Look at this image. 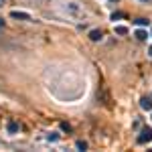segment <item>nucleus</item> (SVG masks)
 Wrapping results in <instances>:
<instances>
[{"label":"nucleus","instance_id":"nucleus-1","mask_svg":"<svg viewBox=\"0 0 152 152\" xmlns=\"http://www.w3.org/2000/svg\"><path fill=\"white\" fill-rule=\"evenodd\" d=\"M150 140H152V128H144L140 132V136H138V142L146 144V142H150Z\"/></svg>","mask_w":152,"mask_h":152},{"label":"nucleus","instance_id":"nucleus-2","mask_svg":"<svg viewBox=\"0 0 152 152\" xmlns=\"http://www.w3.org/2000/svg\"><path fill=\"white\" fill-rule=\"evenodd\" d=\"M10 16L16 18V20H31V14H28V12H23V10H12Z\"/></svg>","mask_w":152,"mask_h":152},{"label":"nucleus","instance_id":"nucleus-3","mask_svg":"<svg viewBox=\"0 0 152 152\" xmlns=\"http://www.w3.org/2000/svg\"><path fill=\"white\" fill-rule=\"evenodd\" d=\"M140 107L150 112V110H152V99H150V97H142V99H140Z\"/></svg>","mask_w":152,"mask_h":152},{"label":"nucleus","instance_id":"nucleus-4","mask_svg":"<svg viewBox=\"0 0 152 152\" xmlns=\"http://www.w3.org/2000/svg\"><path fill=\"white\" fill-rule=\"evenodd\" d=\"M89 39H91V41H99V39H102V31H91V33H89Z\"/></svg>","mask_w":152,"mask_h":152},{"label":"nucleus","instance_id":"nucleus-5","mask_svg":"<svg viewBox=\"0 0 152 152\" xmlns=\"http://www.w3.org/2000/svg\"><path fill=\"white\" fill-rule=\"evenodd\" d=\"M8 132H10V134L18 132V124H16V122H8Z\"/></svg>","mask_w":152,"mask_h":152},{"label":"nucleus","instance_id":"nucleus-6","mask_svg":"<svg viewBox=\"0 0 152 152\" xmlns=\"http://www.w3.org/2000/svg\"><path fill=\"white\" fill-rule=\"evenodd\" d=\"M134 37H136L138 41H146V37H148V35H146V31H136V35H134Z\"/></svg>","mask_w":152,"mask_h":152},{"label":"nucleus","instance_id":"nucleus-7","mask_svg":"<svg viewBox=\"0 0 152 152\" xmlns=\"http://www.w3.org/2000/svg\"><path fill=\"white\" fill-rule=\"evenodd\" d=\"M116 33H118V35H126V33H128V28L120 24V26H116Z\"/></svg>","mask_w":152,"mask_h":152},{"label":"nucleus","instance_id":"nucleus-8","mask_svg":"<svg viewBox=\"0 0 152 152\" xmlns=\"http://www.w3.org/2000/svg\"><path fill=\"white\" fill-rule=\"evenodd\" d=\"M134 23L138 24V26H146V24H148V20H146V18H136Z\"/></svg>","mask_w":152,"mask_h":152},{"label":"nucleus","instance_id":"nucleus-9","mask_svg":"<svg viewBox=\"0 0 152 152\" xmlns=\"http://www.w3.org/2000/svg\"><path fill=\"white\" fill-rule=\"evenodd\" d=\"M77 148H79V150H85V148H87V144H85L83 140H77Z\"/></svg>","mask_w":152,"mask_h":152},{"label":"nucleus","instance_id":"nucleus-10","mask_svg":"<svg viewBox=\"0 0 152 152\" xmlns=\"http://www.w3.org/2000/svg\"><path fill=\"white\" fill-rule=\"evenodd\" d=\"M47 138H49V140H59V136H57V134H55V132H51V134H49Z\"/></svg>","mask_w":152,"mask_h":152},{"label":"nucleus","instance_id":"nucleus-11","mask_svg":"<svg viewBox=\"0 0 152 152\" xmlns=\"http://www.w3.org/2000/svg\"><path fill=\"white\" fill-rule=\"evenodd\" d=\"M122 16H124L122 12H116V14H112V20H118V18H122Z\"/></svg>","mask_w":152,"mask_h":152},{"label":"nucleus","instance_id":"nucleus-12","mask_svg":"<svg viewBox=\"0 0 152 152\" xmlns=\"http://www.w3.org/2000/svg\"><path fill=\"white\" fill-rule=\"evenodd\" d=\"M2 26H4V20H2V18H0V28H2Z\"/></svg>","mask_w":152,"mask_h":152},{"label":"nucleus","instance_id":"nucleus-13","mask_svg":"<svg viewBox=\"0 0 152 152\" xmlns=\"http://www.w3.org/2000/svg\"><path fill=\"white\" fill-rule=\"evenodd\" d=\"M148 55H150V57H152V47H150V49H148Z\"/></svg>","mask_w":152,"mask_h":152},{"label":"nucleus","instance_id":"nucleus-14","mask_svg":"<svg viewBox=\"0 0 152 152\" xmlns=\"http://www.w3.org/2000/svg\"><path fill=\"white\" fill-rule=\"evenodd\" d=\"M2 6H4V0H0V8H2Z\"/></svg>","mask_w":152,"mask_h":152},{"label":"nucleus","instance_id":"nucleus-15","mask_svg":"<svg viewBox=\"0 0 152 152\" xmlns=\"http://www.w3.org/2000/svg\"><path fill=\"white\" fill-rule=\"evenodd\" d=\"M142 2H150V0H142Z\"/></svg>","mask_w":152,"mask_h":152}]
</instances>
